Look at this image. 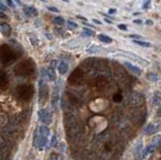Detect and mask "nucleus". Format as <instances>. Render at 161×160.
<instances>
[{
    "mask_svg": "<svg viewBox=\"0 0 161 160\" xmlns=\"http://www.w3.org/2000/svg\"><path fill=\"white\" fill-rule=\"evenodd\" d=\"M18 57H19V53L8 44H3L0 48V61L3 65H12Z\"/></svg>",
    "mask_w": 161,
    "mask_h": 160,
    "instance_id": "1",
    "label": "nucleus"
},
{
    "mask_svg": "<svg viewBox=\"0 0 161 160\" xmlns=\"http://www.w3.org/2000/svg\"><path fill=\"white\" fill-rule=\"evenodd\" d=\"M50 134V129L46 126H40L38 130L34 134L33 138V146L36 147L39 150L46 148V146L48 143V136Z\"/></svg>",
    "mask_w": 161,
    "mask_h": 160,
    "instance_id": "2",
    "label": "nucleus"
},
{
    "mask_svg": "<svg viewBox=\"0 0 161 160\" xmlns=\"http://www.w3.org/2000/svg\"><path fill=\"white\" fill-rule=\"evenodd\" d=\"M35 71V63L31 59H28L26 61L19 63L14 69L16 76L19 77H28L31 76Z\"/></svg>",
    "mask_w": 161,
    "mask_h": 160,
    "instance_id": "3",
    "label": "nucleus"
},
{
    "mask_svg": "<svg viewBox=\"0 0 161 160\" xmlns=\"http://www.w3.org/2000/svg\"><path fill=\"white\" fill-rule=\"evenodd\" d=\"M16 93H17L19 99L23 100V101H28L33 96V87L31 85H28V84L20 85L17 87Z\"/></svg>",
    "mask_w": 161,
    "mask_h": 160,
    "instance_id": "4",
    "label": "nucleus"
},
{
    "mask_svg": "<svg viewBox=\"0 0 161 160\" xmlns=\"http://www.w3.org/2000/svg\"><path fill=\"white\" fill-rule=\"evenodd\" d=\"M145 101V98H144L143 94L139 93V92H133L129 95L128 97V104L130 107H139Z\"/></svg>",
    "mask_w": 161,
    "mask_h": 160,
    "instance_id": "5",
    "label": "nucleus"
},
{
    "mask_svg": "<svg viewBox=\"0 0 161 160\" xmlns=\"http://www.w3.org/2000/svg\"><path fill=\"white\" fill-rule=\"evenodd\" d=\"M69 83L74 87H78V86L83 85L84 83V74L83 71L80 69H76L72 73V75L69 78Z\"/></svg>",
    "mask_w": 161,
    "mask_h": 160,
    "instance_id": "6",
    "label": "nucleus"
},
{
    "mask_svg": "<svg viewBox=\"0 0 161 160\" xmlns=\"http://www.w3.org/2000/svg\"><path fill=\"white\" fill-rule=\"evenodd\" d=\"M48 99V88L43 82V80L39 82V102L44 103Z\"/></svg>",
    "mask_w": 161,
    "mask_h": 160,
    "instance_id": "7",
    "label": "nucleus"
},
{
    "mask_svg": "<svg viewBox=\"0 0 161 160\" xmlns=\"http://www.w3.org/2000/svg\"><path fill=\"white\" fill-rule=\"evenodd\" d=\"M38 118H39V121H41L46 125L50 124L52 122V114L46 109H41L38 111Z\"/></svg>",
    "mask_w": 161,
    "mask_h": 160,
    "instance_id": "8",
    "label": "nucleus"
},
{
    "mask_svg": "<svg viewBox=\"0 0 161 160\" xmlns=\"http://www.w3.org/2000/svg\"><path fill=\"white\" fill-rule=\"evenodd\" d=\"M146 119V112L145 111H140V112H136L133 115V120L138 125H142Z\"/></svg>",
    "mask_w": 161,
    "mask_h": 160,
    "instance_id": "9",
    "label": "nucleus"
},
{
    "mask_svg": "<svg viewBox=\"0 0 161 160\" xmlns=\"http://www.w3.org/2000/svg\"><path fill=\"white\" fill-rule=\"evenodd\" d=\"M23 12L25 15L32 17V16H37L38 11L34 6H29V5H24L23 6Z\"/></svg>",
    "mask_w": 161,
    "mask_h": 160,
    "instance_id": "10",
    "label": "nucleus"
},
{
    "mask_svg": "<svg viewBox=\"0 0 161 160\" xmlns=\"http://www.w3.org/2000/svg\"><path fill=\"white\" fill-rule=\"evenodd\" d=\"M0 32H1L5 37H9V36L11 35V26L8 23L2 22V23H0Z\"/></svg>",
    "mask_w": 161,
    "mask_h": 160,
    "instance_id": "11",
    "label": "nucleus"
},
{
    "mask_svg": "<svg viewBox=\"0 0 161 160\" xmlns=\"http://www.w3.org/2000/svg\"><path fill=\"white\" fill-rule=\"evenodd\" d=\"M124 65H125L129 71H131L133 74H135V75H138V76L141 75V69L138 67H136V65H134L133 63H131L130 61H124Z\"/></svg>",
    "mask_w": 161,
    "mask_h": 160,
    "instance_id": "12",
    "label": "nucleus"
},
{
    "mask_svg": "<svg viewBox=\"0 0 161 160\" xmlns=\"http://www.w3.org/2000/svg\"><path fill=\"white\" fill-rule=\"evenodd\" d=\"M7 85H8L7 74L3 71H0V88H1V89H5Z\"/></svg>",
    "mask_w": 161,
    "mask_h": 160,
    "instance_id": "13",
    "label": "nucleus"
},
{
    "mask_svg": "<svg viewBox=\"0 0 161 160\" xmlns=\"http://www.w3.org/2000/svg\"><path fill=\"white\" fill-rule=\"evenodd\" d=\"M155 147H156V144H150V145H148V146L146 147V148L144 149L143 151H142V157H143V158H146L148 155L151 154V153L153 152L154 149H155Z\"/></svg>",
    "mask_w": 161,
    "mask_h": 160,
    "instance_id": "14",
    "label": "nucleus"
},
{
    "mask_svg": "<svg viewBox=\"0 0 161 160\" xmlns=\"http://www.w3.org/2000/svg\"><path fill=\"white\" fill-rule=\"evenodd\" d=\"M58 73H60V75H65L69 69L68 63H67L66 61H60L58 65Z\"/></svg>",
    "mask_w": 161,
    "mask_h": 160,
    "instance_id": "15",
    "label": "nucleus"
},
{
    "mask_svg": "<svg viewBox=\"0 0 161 160\" xmlns=\"http://www.w3.org/2000/svg\"><path fill=\"white\" fill-rule=\"evenodd\" d=\"M43 71H44V75H46V77L48 78V81H54L56 80V74H54V69H43Z\"/></svg>",
    "mask_w": 161,
    "mask_h": 160,
    "instance_id": "16",
    "label": "nucleus"
},
{
    "mask_svg": "<svg viewBox=\"0 0 161 160\" xmlns=\"http://www.w3.org/2000/svg\"><path fill=\"white\" fill-rule=\"evenodd\" d=\"M98 38H99L102 42H104V44H111V42H113V39H112L110 36L105 35V34H99V35H98Z\"/></svg>",
    "mask_w": 161,
    "mask_h": 160,
    "instance_id": "17",
    "label": "nucleus"
},
{
    "mask_svg": "<svg viewBox=\"0 0 161 160\" xmlns=\"http://www.w3.org/2000/svg\"><path fill=\"white\" fill-rule=\"evenodd\" d=\"M144 132H145V134H147V135L153 134V133L155 132V126H154L153 124H148L147 127L145 128V130H144Z\"/></svg>",
    "mask_w": 161,
    "mask_h": 160,
    "instance_id": "18",
    "label": "nucleus"
},
{
    "mask_svg": "<svg viewBox=\"0 0 161 160\" xmlns=\"http://www.w3.org/2000/svg\"><path fill=\"white\" fill-rule=\"evenodd\" d=\"M146 78H147L150 82H157L158 80H159L158 76L156 75L155 73H148L147 75H146Z\"/></svg>",
    "mask_w": 161,
    "mask_h": 160,
    "instance_id": "19",
    "label": "nucleus"
},
{
    "mask_svg": "<svg viewBox=\"0 0 161 160\" xmlns=\"http://www.w3.org/2000/svg\"><path fill=\"white\" fill-rule=\"evenodd\" d=\"M90 159H91L90 158V155L86 152L79 153V154L77 155V158H76V160H90Z\"/></svg>",
    "mask_w": 161,
    "mask_h": 160,
    "instance_id": "20",
    "label": "nucleus"
},
{
    "mask_svg": "<svg viewBox=\"0 0 161 160\" xmlns=\"http://www.w3.org/2000/svg\"><path fill=\"white\" fill-rule=\"evenodd\" d=\"M134 42H135V44H139V46H144V48H150V46H151V44H150L149 42H143V40L134 39Z\"/></svg>",
    "mask_w": 161,
    "mask_h": 160,
    "instance_id": "21",
    "label": "nucleus"
},
{
    "mask_svg": "<svg viewBox=\"0 0 161 160\" xmlns=\"http://www.w3.org/2000/svg\"><path fill=\"white\" fill-rule=\"evenodd\" d=\"M83 35H87V36H94L95 35V31H93L92 29H89V28H84L83 30Z\"/></svg>",
    "mask_w": 161,
    "mask_h": 160,
    "instance_id": "22",
    "label": "nucleus"
},
{
    "mask_svg": "<svg viewBox=\"0 0 161 160\" xmlns=\"http://www.w3.org/2000/svg\"><path fill=\"white\" fill-rule=\"evenodd\" d=\"M54 24H56V25H62V24L65 23V19L62 17V16H56V17L54 18Z\"/></svg>",
    "mask_w": 161,
    "mask_h": 160,
    "instance_id": "23",
    "label": "nucleus"
},
{
    "mask_svg": "<svg viewBox=\"0 0 161 160\" xmlns=\"http://www.w3.org/2000/svg\"><path fill=\"white\" fill-rule=\"evenodd\" d=\"M122 100H123V96H122L120 93H117V94H115V95H114V97H113V101L114 102H116V103H120Z\"/></svg>",
    "mask_w": 161,
    "mask_h": 160,
    "instance_id": "24",
    "label": "nucleus"
},
{
    "mask_svg": "<svg viewBox=\"0 0 161 160\" xmlns=\"http://www.w3.org/2000/svg\"><path fill=\"white\" fill-rule=\"evenodd\" d=\"M58 101V92L54 91V93H52V103L54 105V104H56Z\"/></svg>",
    "mask_w": 161,
    "mask_h": 160,
    "instance_id": "25",
    "label": "nucleus"
},
{
    "mask_svg": "<svg viewBox=\"0 0 161 160\" xmlns=\"http://www.w3.org/2000/svg\"><path fill=\"white\" fill-rule=\"evenodd\" d=\"M160 96H159V93H155L154 94V99H153V103L154 105H158V104L160 103Z\"/></svg>",
    "mask_w": 161,
    "mask_h": 160,
    "instance_id": "26",
    "label": "nucleus"
},
{
    "mask_svg": "<svg viewBox=\"0 0 161 160\" xmlns=\"http://www.w3.org/2000/svg\"><path fill=\"white\" fill-rule=\"evenodd\" d=\"M67 24H68V26L70 28H77L78 27V24L75 23V22H73V21H71V20H68V21H67Z\"/></svg>",
    "mask_w": 161,
    "mask_h": 160,
    "instance_id": "27",
    "label": "nucleus"
},
{
    "mask_svg": "<svg viewBox=\"0 0 161 160\" xmlns=\"http://www.w3.org/2000/svg\"><path fill=\"white\" fill-rule=\"evenodd\" d=\"M150 5H151V1H149V0H148V1L144 2L143 5H142V7H143L144 10H147V9H149V8H150Z\"/></svg>",
    "mask_w": 161,
    "mask_h": 160,
    "instance_id": "28",
    "label": "nucleus"
},
{
    "mask_svg": "<svg viewBox=\"0 0 161 160\" xmlns=\"http://www.w3.org/2000/svg\"><path fill=\"white\" fill-rule=\"evenodd\" d=\"M58 145V140H56V136H52V142H50V146L52 147H56Z\"/></svg>",
    "mask_w": 161,
    "mask_h": 160,
    "instance_id": "29",
    "label": "nucleus"
},
{
    "mask_svg": "<svg viewBox=\"0 0 161 160\" xmlns=\"http://www.w3.org/2000/svg\"><path fill=\"white\" fill-rule=\"evenodd\" d=\"M87 52L89 53H96V52H98V48L97 46H92L91 48H88Z\"/></svg>",
    "mask_w": 161,
    "mask_h": 160,
    "instance_id": "30",
    "label": "nucleus"
},
{
    "mask_svg": "<svg viewBox=\"0 0 161 160\" xmlns=\"http://www.w3.org/2000/svg\"><path fill=\"white\" fill-rule=\"evenodd\" d=\"M48 9L50 10V11H52V12H56V13H58V9L56 7H54V6H48Z\"/></svg>",
    "mask_w": 161,
    "mask_h": 160,
    "instance_id": "31",
    "label": "nucleus"
},
{
    "mask_svg": "<svg viewBox=\"0 0 161 160\" xmlns=\"http://www.w3.org/2000/svg\"><path fill=\"white\" fill-rule=\"evenodd\" d=\"M128 37H130V38H137V40L138 39H142V36L141 35H137V34H130V35H128Z\"/></svg>",
    "mask_w": 161,
    "mask_h": 160,
    "instance_id": "32",
    "label": "nucleus"
},
{
    "mask_svg": "<svg viewBox=\"0 0 161 160\" xmlns=\"http://www.w3.org/2000/svg\"><path fill=\"white\" fill-rule=\"evenodd\" d=\"M50 160H58V154H56V153H52V154L50 155Z\"/></svg>",
    "mask_w": 161,
    "mask_h": 160,
    "instance_id": "33",
    "label": "nucleus"
},
{
    "mask_svg": "<svg viewBox=\"0 0 161 160\" xmlns=\"http://www.w3.org/2000/svg\"><path fill=\"white\" fill-rule=\"evenodd\" d=\"M7 9V7H6V5H4V3L2 1H0V11H5V10Z\"/></svg>",
    "mask_w": 161,
    "mask_h": 160,
    "instance_id": "34",
    "label": "nucleus"
},
{
    "mask_svg": "<svg viewBox=\"0 0 161 160\" xmlns=\"http://www.w3.org/2000/svg\"><path fill=\"white\" fill-rule=\"evenodd\" d=\"M118 27H119V29L124 30V31H126V30H127V26H126L125 24H119V25H118Z\"/></svg>",
    "mask_w": 161,
    "mask_h": 160,
    "instance_id": "35",
    "label": "nucleus"
},
{
    "mask_svg": "<svg viewBox=\"0 0 161 160\" xmlns=\"http://www.w3.org/2000/svg\"><path fill=\"white\" fill-rule=\"evenodd\" d=\"M134 23H136V24H142V20L141 19H136V20H134Z\"/></svg>",
    "mask_w": 161,
    "mask_h": 160,
    "instance_id": "36",
    "label": "nucleus"
},
{
    "mask_svg": "<svg viewBox=\"0 0 161 160\" xmlns=\"http://www.w3.org/2000/svg\"><path fill=\"white\" fill-rule=\"evenodd\" d=\"M7 16L5 15V13L4 12H2V11H0V18H6Z\"/></svg>",
    "mask_w": 161,
    "mask_h": 160,
    "instance_id": "37",
    "label": "nucleus"
},
{
    "mask_svg": "<svg viewBox=\"0 0 161 160\" xmlns=\"http://www.w3.org/2000/svg\"><path fill=\"white\" fill-rule=\"evenodd\" d=\"M157 116L158 117H161V106L158 108V110H157Z\"/></svg>",
    "mask_w": 161,
    "mask_h": 160,
    "instance_id": "38",
    "label": "nucleus"
},
{
    "mask_svg": "<svg viewBox=\"0 0 161 160\" xmlns=\"http://www.w3.org/2000/svg\"><path fill=\"white\" fill-rule=\"evenodd\" d=\"M77 17H78L79 18V19H82V20H84V21H87V18H85V17H83V16H81V15H78V16H77Z\"/></svg>",
    "mask_w": 161,
    "mask_h": 160,
    "instance_id": "39",
    "label": "nucleus"
},
{
    "mask_svg": "<svg viewBox=\"0 0 161 160\" xmlns=\"http://www.w3.org/2000/svg\"><path fill=\"white\" fill-rule=\"evenodd\" d=\"M146 24H148V25H152V24H153V21H152V20H146Z\"/></svg>",
    "mask_w": 161,
    "mask_h": 160,
    "instance_id": "40",
    "label": "nucleus"
},
{
    "mask_svg": "<svg viewBox=\"0 0 161 160\" xmlns=\"http://www.w3.org/2000/svg\"><path fill=\"white\" fill-rule=\"evenodd\" d=\"M7 4H8V5H9V6H11V7H14V4H13V2H12V1H10V0H9V1H7Z\"/></svg>",
    "mask_w": 161,
    "mask_h": 160,
    "instance_id": "41",
    "label": "nucleus"
},
{
    "mask_svg": "<svg viewBox=\"0 0 161 160\" xmlns=\"http://www.w3.org/2000/svg\"><path fill=\"white\" fill-rule=\"evenodd\" d=\"M93 22H95V23H97V24H102V22L98 19H93Z\"/></svg>",
    "mask_w": 161,
    "mask_h": 160,
    "instance_id": "42",
    "label": "nucleus"
},
{
    "mask_svg": "<svg viewBox=\"0 0 161 160\" xmlns=\"http://www.w3.org/2000/svg\"><path fill=\"white\" fill-rule=\"evenodd\" d=\"M109 13H110V14L116 13V9H110V10H109Z\"/></svg>",
    "mask_w": 161,
    "mask_h": 160,
    "instance_id": "43",
    "label": "nucleus"
},
{
    "mask_svg": "<svg viewBox=\"0 0 161 160\" xmlns=\"http://www.w3.org/2000/svg\"><path fill=\"white\" fill-rule=\"evenodd\" d=\"M105 21L107 22V23H109V24H112V21H111V20L107 19V18H105Z\"/></svg>",
    "mask_w": 161,
    "mask_h": 160,
    "instance_id": "44",
    "label": "nucleus"
}]
</instances>
